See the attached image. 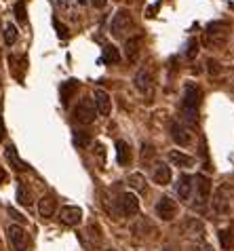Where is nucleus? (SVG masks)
I'll return each instance as SVG.
<instances>
[{
    "label": "nucleus",
    "instance_id": "obj_38",
    "mask_svg": "<svg viewBox=\"0 0 234 251\" xmlns=\"http://www.w3.org/2000/svg\"><path fill=\"white\" fill-rule=\"evenodd\" d=\"M4 179H6V173H4V169H2V167H0V184H2Z\"/></svg>",
    "mask_w": 234,
    "mask_h": 251
},
{
    "label": "nucleus",
    "instance_id": "obj_3",
    "mask_svg": "<svg viewBox=\"0 0 234 251\" xmlns=\"http://www.w3.org/2000/svg\"><path fill=\"white\" fill-rule=\"evenodd\" d=\"M194 177V188H192V207L194 209H205L207 207V201H209V194H211V179L203 173H196Z\"/></svg>",
    "mask_w": 234,
    "mask_h": 251
},
{
    "label": "nucleus",
    "instance_id": "obj_21",
    "mask_svg": "<svg viewBox=\"0 0 234 251\" xmlns=\"http://www.w3.org/2000/svg\"><path fill=\"white\" fill-rule=\"evenodd\" d=\"M9 64L13 66V74L15 78H23V70L27 68V57L25 55H9Z\"/></svg>",
    "mask_w": 234,
    "mask_h": 251
},
{
    "label": "nucleus",
    "instance_id": "obj_35",
    "mask_svg": "<svg viewBox=\"0 0 234 251\" xmlns=\"http://www.w3.org/2000/svg\"><path fill=\"white\" fill-rule=\"evenodd\" d=\"M6 137V127H4V121H2V114H0V142Z\"/></svg>",
    "mask_w": 234,
    "mask_h": 251
},
{
    "label": "nucleus",
    "instance_id": "obj_22",
    "mask_svg": "<svg viewBox=\"0 0 234 251\" xmlns=\"http://www.w3.org/2000/svg\"><path fill=\"white\" fill-rule=\"evenodd\" d=\"M116 160H118V165H129L131 163V146L125 142V139H118L116 142Z\"/></svg>",
    "mask_w": 234,
    "mask_h": 251
},
{
    "label": "nucleus",
    "instance_id": "obj_2",
    "mask_svg": "<svg viewBox=\"0 0 234 251\" xmlns=\"http://www.w3.org/2000/svg\"><path fill=\"white\" fill-rule=\"evenodd\" d=\"M228 36H230V22H213L205 27L203 45L207 49H222L228 43Z\"/></svg>",
    "mask_w": 234,
    "mask_h": 251
},
{
    "label": "nucleus",
    "instance_id": "obj_24",
    "mask_svg": "<svg viewBox=\"0 0 234 251\" xmlns=\"http://www.w3.org/2000/svg\"><path fill=\"white\" fill-rule=\"evenodd\" d=\"M129 186L137 190L140 194H148V186H146V177L141 173H131L129 176Z\"/></svg>",
    "mask_w": 234,
    "mask_h": 251
},
{
    "label": "nucleus",
    "instance_id": "obj_30",
    "mask_svg": "<svg viewBox=\"0 0 234 251\" xmlns=\"http://www.w3.org/2000/svg\"><path fill=\"white\" fill-rule=\"evenodd\" d=\"M25 0H17V4H15V17H17V22H25Z\"/></svg>",
    "mask_w": 234,
    "mask_h": 251
},
{
    "label": "nucleus",
    "instance_id": "obj_39",
    "mask_svg": "<svg viewBox=\"0 0 234 251\" xmlns=\"http://www.w3.org/2000/svg\"><path fill=\"white\" fill-rule=\"evenodd\" d=\"M164 251H175V249H171V247H167V249H164Z\"/></svg>",
    "mask_w": 234,
    "mask_h": 251
},
{
    "label": "nucleus",
    "instance_id": "obj_28",
    "mask_svg": "<svg viewBox=\"0 0 234 251\" xmlns=\"http://www.w3.org/2000/svg\"><path fill=\"white\" fill-rule=\"evenodd\" d=\"M17 36H19L17 27L13 25V24H4V45H6V47L15 45V43H17Z\"/></svg>",
    "mask_w": 234,
    "mask_h": 251
},
{
    "label": "nucleus",
    "instance_id": "obj_20",
    "mask_svg": "<svg viewBox=\"0 0 234 251\" xmlns=\"http://www.w3.org/2000/svg\"><path fill=\"white\" fill-rule=\"evenodd\" d=\"M4 156H6V160L15 167L17 171H25V169H30V165L25 163V160H22L19 158V154H17V150H15V146H6V150H4Z\"/></svg>",
    "mask_w": 234,
    "mask_h": 251
},
{
    "label": "nucleus",
    "instance_id": "obj_26",
    "mask_svg": "<svg viewBox=\"0 0 234 251\" xmlns=\"http://www.w3.org/2000/svg\"><path fill=\"white\" fill-rule=\"evenodd\" d=\"M106 61V64H118L120 61V53H118V49H116L114 45H106L104 47V57H101Z\"/></svg>",
    "mask_w": 234,
    "mask_h": 251
},
{
    "label": "nucleus",
    "instance_id": "obj_23",
    "mask_svg": "<svg viewBox=\"0 0 234 251\" xmlns=\"http://www.w3.org/2000/svg\"><path fill=\"white\" fill-rule=\"evenodd\" d=\"M169 160L175 167H192V165H194V158L188 156V154H184V152H180V150H171L169 152Z\"/></svg>",
    "mask_w": 234,
    "mask_h": 251
},
{
    "label": "nucleus",
    "instance_id": "obj_40",
    "mask_svg": "<svg viewBox=\"0 0 234 251\" xmlns=\"http://www.w3.org/2000/svg\"><path fill=\"white\" fill-rule=\"evenodd\" d=\"M108 251H116V249H108Z\"/></svg>",
    "mask_w": 234,
    "mask_h": 251
},
{
    "label": "nucleus",
    "instance_id": "obj_4",
    "mask_svg": "<svg viewBox=\"0 0 234 251\" xmlns=\"http://www.w3.org/2000/svg\"><path fill=\"white\" fill-rule=\"evenodd\" d=\"M131 30H133V17H131V13L127 9H120L112 17V24H110V34H112L114 38H122Z\"/></svg>",
    "mask_w": 234,
    "mask_h": 251
},
{
    "label": "nucleus",
    "instance_id": "obj_7",
    "mask_svg": "<svg viewBox=\"0 0 234 251\" xmlns=\"http://www.w3.org/2000/svg\"><path fill=\"white\" fill-rule=\"evenodd\" d=\"M133 82H135V89L141 95L152 97V93H154V72H152V68H141L140 72L135 74Z\"/></svg>",
    "mask_w": 234,
    "mask_h": 251
},
{
    "label": "nucleus",
    "instance_id": "obj_16",
    "mask_svg": "<svg viewBox=\"0 0 234 251\" xmlns=\"http://www.w3.org/2000/svg\"><path fill=\"white\" fill-rule=\"evenodd\" d=\"M78 93V80H66L61 82L59 87V100H61V106L68 108L70 106V101L74 100V95Z\"/></svg>",
    "mask_w": 234,
    "mask_h": 251
},
{
    "label": "nucleus",
    "instance_id": "obj_15",
    "mask_svg": "<svg viewBox=\"0 0 234 251\" xmlns=\"http://www.w3.org/2000/svg\"><path fill=\"white\" fill-rule=\"evenodd\" d=\"M141 43H143V36H133V38H127L125 43V57L129 64H135L140 59V53H141Z\"/></svg>",
    "mask_w": 234,
    "mask_h": 251
},
{
    "label": "nucleus",
    "instance_id": "obj_1",
    "mask_svg": "<svg viewBox=\"0 0 234 251\" xmlns=\"http://www.w3.org/2000/svg\"><path fill=\"white\" fill-rule=\"evenodd\" d=\"M203 101V91L196 85H186L184 87V95H182V118L180 121L188 127L196 125V114Z\"/></svg>",
    "mask_w": 234,
    "mask_h": 251
},
{
    "label": "nucleus",
    "instance_id": "obj_11",
    "mask_svg": "<svg viewBox=\"0 0 234 251\" xmlns=\"http://www.w3.org/2000/svg\"><path fill=\"white\" fill-rule=\"evenodd\" d=\"M156 215L163 222H171L177 215V203L169 197H161L158 203H156Z\"/></svg>",
    "mask_w": 234,
    "mask_h": 251
},
{
    "label": "nucleus",
    "instance_id": "obj_29",
    "mask_svg": "<svg viewBox=\"0 0 234 251\" xmlns=\"http://www.w3.org/2000/svg\"><path fill=\"white\" fill-rule=\"evenodd\" d=\"M89 144H91V137H89L87 133H82L80 131V133L74 135V146H78V148H87Z\"/></svg>",
    "mask_w": 234,
    "mask_h": 251
},
{
    "label": "nucleus",
    "instance_id": "obj_27",
    "mask_svg": "<svg viewBox=\"0 0 234 251\" xmlns=\"http://www.w3.org/2000/svg\"><path fill=\"white\" fill-rule=\"evenodd\" d=\"M17 201H19V205H23V207L32 205V194H30V190H27V186L23 182L17 186Z\"/></svg>",
    "mask_w": 234,
    "mask_h": 251
},
{
    "label": "nucleus",
    "instance_id": "obj_14",
    "mask_svg": "<svg viewBox=\"0 0 234 251\" xmlns=\"http://www.w3.org/2000/svg\"><path fill=\"white\" fill-rule=\"evenodd\" d=\"M59 220L64 222L66 226H76V224H80V220H82V209L74 207V205L61 207L59 209Z\"/></svg>",
    "mask_w": 234,
    "mask_h": 251
},
{
    "label": "nucleus",
    "instance_id": "obj_19",
    "mask_svg": "<svg viewBox=\"0 0 234 251\" xmlns=\"http://www.w3.org/2000/svg\"><path fill=\"white\" fill-rule=\"evenodd\" d=\"M152 179H154V184L158 186H169L171 184V169L167 165H156L154 167V173H152Z\"/></svg>",
    "mask_w": 234,
    "mask_h": 251
},
{
    "label": "nucleus",
    "instance_id": "obj_12",
    "mask_svg": "<svg viewBox=\"0 0 234 251\" xmlns=\"http://www.w3.org/2000/svg\"><path fill=\"white\" fill-rule=\"evenodd\" d=\"M85 0H57V9L70 19V22H78V11L82 9Z\"/></svg>",
    "mask_w": 234,
    "mask_h": 251
},
{
    "label": "nucleus",
    "instance_id": "obj_17",
    "mask_svg": "<svg viewBox=\"0 0 234 251\" xmlns=\"http://www.w3.org/2000/svg\"><path fill=\"white\" fill-rule=\"evenodd\" d=\"M192 188H194V177L188 176V173H184V176H180V179H177V197H180L182 201H190L192 199Z\"/></svg>",
    "mask_w": 234,
    "mask_h": 251
},
{
    "label": "nucleus",
    "instance_id": "obj_5",
    "mask_svg": "<svg viewBox=\"0 0 234 251\" xmlns=\"http://www.w3.org/2000/svg\"><path fill=\"white\" fill-rule=\"evenodd\" d=\"M116 215H122V218H133V215L140 213V199L135 197L133 192H122L118 201H116Z\"/></svg>",
    "mask_w": 234,
    "mask_h": 251
},
{
    "label": "nucleus",
    "instance_id": "obj_33",
    "mask_svg": "<svg viewBox=\"0 0 234 251\" xmlns=\"http://www.w3.org/2000/svg\"><path fill=\"white\" fill-rule=\"evenodd\" d=\"M9 215H11V218L15 220V222H19V224H23V222H25L23 215L19 213V211H15V209H13V207H9Z\"/></svg>",
    "mask_w": 234,
    "mask_h": 251
},
{
    "label": "nucleus",
    "instance_id": "obj_25",
    "mask_svg": "<svg viewBox=\"0 0 234 251\" xmlns=\"http://www.w3.org/2000/svg\"><path fill=\"white\" fill-rule=\"evenodd\" d=\"M219 243H222V249H226V251L234 249V230L232 228L219 230Z\"/></svg>",
    "mask_w": 234,
    "mask_h": 251
},
{
    "label": "nucleus",
    "instance_id": "obj_36",
    "mask_svg": "<svg viewBox=\"0 0 234 251\" xmlns=\"http://www.w3.org/2000/svg\"><path fill=\"white\" fill-rule=\"evenodd\" d=\"M91 4L95 6V9H104V6L108 4V0H91Z\"/></svg>",
    "mask_w": 234,
    "mask_h": 251
},
{
    "label": "nucleus",
    "instance_id": "obj_10",
    "mask_svg": "<svg viewBox=\"0 0 234 251\" xmlns=\"http://www.w3.org/2000/svg\"><path fill=\"white\" fill-rule=\"evenodd\" d=\"M6 236H9V243H11V247L15 251H25V247H27V232L19 224L6 226Z\"/></svg>",
    "mask_w": 234,
    "mask_h": 251
},
{
    "label": "nucleus",
    "instance_id": "obj_9",
    "mask_svg": "<svg viewBox=\"0 0 234 251\" xmlns=\"http://www.w3.org/2000/svg\"><path fill=\"white\" fill-rule=\"evenodd\" d=\"M230 194L232 188L230 186H222L213 197V211L217 215H228L232 211V203H230Z\"/></svg>",
    "mask_w": 234,
    "mask_h": 251
},
{
    "label": "nucleus",
    "instance_id": "obj_37",
    "mask_svg": "<svg viewBox=\"0 0 234 251\" xmlns=\"http://www.w3.org/2000/svg\"><path fill=\"white\" fill-rule=\"evenodd\" d=\"M192 251H213V249L207 245V243H201V245H196V247L192 249Z\"/></svg>",
    "mask_w": 234,
    "mask_h": 251
},
{
    "label": "nucleus",
    "instance_id": "obj_31",
    "mask_svg": "<svg viewBox=\"0 0 234 251\" xmlns=\"http://www.w3.org/2000/svg\"><path fill=\"white\" fill-rule=\"evenodd\" d=\"M196 55H198V40L192 38V40H188V51H186V57H188V59H194Z\"/></svg>",
    "mask_w": 234,
    "mask_h": 251
},
{
    "label": "nucleus",
    "instance_id": "obj_34",
    "mask_svg": "<svg viewBox=\"0 0 234 251\" xmlns=\"http://www.w3.org/2000/svg\"><path fill=\"white\" fill-rule=\"evenodd\" d=\"M207 66H209V72H211V74H217V72H219V64H217V61L209 59V61H207Z\"/></svg>",
    "mask_w": 234,
    "mask_h": 251
},
{
    "label": "nucleus",
    "instance_id": "obj_18",
    "mask_svg": "<svg viewBox=\"0 0 234 251\" xmlns=\"http://www.w3.org/2000/svg\"><path fill=\"white\" fill-rule=\"evenodd\" d=\"M38 213L43 215V218H53V215L57 213V201L53 197H43L38 201Z\"/></svg>",
    "mask_w": 234,
    "mask_h": 251
},
{
    "label": "nucleus",
    "instance_id": "obj_8",
    "mask_svg": "<svg viewBox=\"0 0 234 251\" xmlns=\"http://www.w3.org/2000/svg\"><path fill=\"white\" fill-rule=\"evenodd\" d=\"M169 133H171V139H173L177 146H182V148H186V146L192 144V129L188 127V125H184L180 118L171 123Z\"/></svg>",
    "mask_w": 234,
    "mask_h": 251
},
{
    "label": "nucleus",
    "instance_id": "obj_32",
    "mask_svg": "<svg viewBox=\"0 0 234 251\" xmlns=\"http://www.w3.org/2000/svg\"><path fill=\"white\" fill-rule=\"evenodd\" d=\"M53 25H55V30H57L59 38H68V36H70V32H68V27H66L64 24H59V19H57V17L53 19Z\"/></svg>",
    "mask_w": 234,
    "mask_h": 251
},
{
    "label": "nucleus",
    "instance_id": "obj_13",
    "mask_svg": "<svg viewBox=\"0 0 234 251\" xmlns=\"http://www.w3.org/2000/svg\"><path fill=\"white\" fill-rule=\"evenodd\" d=\"M93 103H95V110H97L99 116H108L112 112V100H110V95L104 91V89H95Z\"/></svg>",
    "mask_w": 234,
    "mask_h": 251
},
{
    "label": "nucleus",
    "instance_id": "obj_6",
    "mask_svg": "<svg viewBox=\"0 0 234 251\" xmlns=\"http://www.w3.org/2000/svg\"><path fill=\"white\" fill-rule=\"evenodd\" d=\"M95 114H97V110H95V103H93L91 97H85V100H80L76 103V108L72 110L74 121L80 123V125H91L95 121Z\"/></svg>",
    "mask_w": 234,
    "mask_h": 251
}]
</instances>
